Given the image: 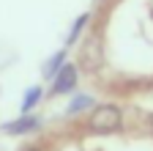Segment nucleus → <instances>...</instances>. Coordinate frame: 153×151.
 <instances>
[{
  "instance_id": "7",
  "label": "nucleus",
  "mask_w": 153,
  "mask_h": 151,
  "mask_svg": "<svg viewBox=\"0 0 153 151\" xmlns=\"http://www.w3.org/2000/svg\"><path fill=\"white\" fill-rule=\"evenodd\" d=\"M88 107H93V96H90V93H76V96L71 99V104L66 107V113H68V116H74V113H82V110H88Z\"/></svg>"
},
{
  "instance_id": "1",
  "label": "nucleus",
  "mask_w": 153,
  "mask_h": 151,
  "mask_svg": "<svg viewBox=\"0 0 153 151\" xmlns=\"http://www.w3.org/2000/svg\"><path fill=\"white\" fill-rule=\"evenodd\" d=\"M90 129L99 132V135H107V132H115L120 126V110L115 104H101L90 113Z\"/></svg>"
},
{
  "instance_id": "6",
  "label": "nucleus",
  "mask_w": 153,
  "mask_h": 151,
  "mask_svg": "<svg viewBox=\"0 0 153 151\" xmlns=\"http://www.w3.org/2000/svg\"><path fill=\"white\" fill-rule=\"evenodd\" d=\"M63 63H66V50H57L52 58H49V61H44V66H41L44 77H55V74H57V69H60Z\"/></svg>"
},
{
  "instance_id": "9",
  "label": "nucleus",
  "mask_w": 153,
  "mask_h": 151,
  "mask_svg": "<svg viewBox=\"0 0 153 151\" xmlns=\"http://www.w3.org/2000/svg\"><path fill=\"white\" fill-rule=\"evenodd\" d=\"M25 151H38V148H25Z\"/></svg>"
},
{
  "instance_id": "2",
  "label": "nucleus",
  "mask_w": 153,
  "mask_h": 151,
  "mask_svg": "<svg viewBox=\"0 0 153 151\" xmlns=\"http://www.w3.org/2000/svg\"><path fill=\"white\" fill-rule=\"evenodd\" d=\"M74 85H76V66L74 63H63L60 69H57V74H55L52 93H55V96H60V93L74 91Z\"/></svg>"
},
{
  "instance_id": "3",
  "label": "nucleus",
  "mask_w": 153,
  "mask_h": 151,
  "mask_svg": "<svg viewBox=\"0 0 153 151\" xmlns=\"http://www.w3.org/2000/svg\"><path fill=\"white\" fill-rule=\"evenodd\" d=\"M82 66L88 71H96L101 66V41L99 36H88L85 44H82Z\"/></svg>"
},
{
  "instance_id": "4",
  "label": "nucleus",
  "mask_w": 153,
  "mask_h": 151,
  "mask_svg": "<svg viewBox=\"0 0 153 151\" xmlns=\"http://www.w3.org/2000/svg\"><path fill=\"white\" fill-rule=\"evenodd\" d=\"M38 126H41V118L38 116H22V118L6 124L3 132H8V135H27V132H36Z\"/></svg>"
},
{
  "instance_id": "5",
  "label": "nucleus",
  "mask_w": 153,
  "mask_h": 151,
  "mask_svg": "<svg viewBox=\"0 0 153 151\" xmlns=\"http://www.w3.org/2000/svg\"><path fill=\"white\" fill-rule=\"evenodd\" d=\"M88 22H90V14H79V17H76V22L71 25V30H68V36H66V47H71V44L79 41V36L85 33Z\"/></svg>"
},
{
  "instance_id": "8",
  "label": "nucleus",
  "mask_w": 153,
  "mask_h": 151,
  "mask_svg": "<svg viewBox=\"0 0 153 151\" xmlns=\"http://www.w3.org/2000/svg\"><path fill=\"white\" fill-rule=\"evenodd\" d=\"M38 99H41V88H27V93H25V99H22V113H27V110H33L36 104H38Z\"/></svg>"
},
{
  "instance_id": "10",
  "label": "nucleus",
  "mask_w": 153,
  "mask_h": 151,
  "mask_svg": "<svg viewBox=\"0 0 153 151\" xmlns=\"http://www.w3.org/2000/svg\"><path fill=\"white\" fill-rule=\"evenodd\" d=\"M150 126H153V118H150Z\"/></svg>"
}]
</instances>
